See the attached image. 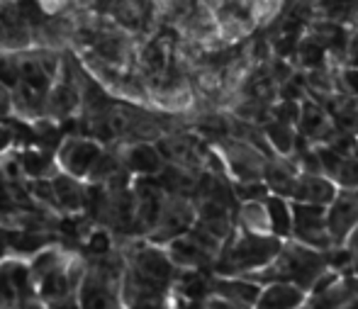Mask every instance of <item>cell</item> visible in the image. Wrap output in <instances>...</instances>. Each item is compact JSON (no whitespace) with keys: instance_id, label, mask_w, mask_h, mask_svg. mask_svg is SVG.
<instances>
[{"instance_id":"obj_15","label":"cell","mask_w":358,"mask_h":309,"mask_svg":"<svg viewBox=\"0 0 358 309\" xmlns=\"http://www.w3.org/2000/svg\"><path fill=\"white\" fill-rule=\"evenodd\" d=\"M95 146L90 144H78L71 149V159H69V164H71V168L76 171V173H83L85 168H88V164L95 159Z\"/></svg>"},{"instance_id":"obj_17","label":"cell","mask_w":358,"mask_h":309,"mask_svg":"<svg viewBox=\"0 0 358 309\" xmlns=\"http://www.w3.org/2000/svg\"><path fill=\"white\" fill-rule=\"evenodd\" d=\"M57 187H59V197H62L64 205H78L80 202V190L69 178L59 180Z\"/></svg>"},{"instance_id":"obj_7","label":"cell","mask_w":358,"mask_h":309,"mask_svg":"<svg viewBox=\"0 0 358 309\" xmlns=\"http://www.w3.org/2000/svg\"><path fill=\"white\" fill-rule=\"evenodd\" d=\"M297 122H300V131H302V136H305V141H324V144H329V141L339 134V131L334 129V124H331L327 110L322 108V105L312 103V100L300 105V117H297Z\"/></svg>"},{"instance_id":"obj_21","label":"cell","mask_w":358,"mask_h":309,"mask_svg":"<svg viewBox=\"0 0 358 309\" xmlns=\"http://www.w3.org/2000/svg\"><path fill=\"white\" fill-rule=\"evenodd\" d=\"M205 309H254V307H244V305H236V302H229V300H222V297H210L205 302Z\"/></svg>"},{"instance_id":"obj_3","label":"cell","mask_w":358,"mask_h":309,"mask_svg":"<svg viewBox=\"0 0 358 309\" xmlns=\"http://www.w3.org/2000/svg\"><path fill=\"white\" fill-rule=\"evenodd\" d=\"M173 278V266L159 251H142L127 282L132 309H166V290Z\"/></svg>"},{"instance_id":"obj_19","label":"cell","mask_w":358,"mask_h":309,"mask_svg":"<svg viewBox=\"0 0 358 309\" xmlns=\"http://www.w3.org/2000/svg\"><path fill=\"white\" fill-rule=\"evenodd\" d=\"M22 78L27 80L29 85H34V88H44L47 85V78H44L42 69H37L34 64H27L22 69Z\"/></svg>"},{"instance_id":"obj_4","label":"cell","mask_w":358,"mask_h":309,"mask_svg":"<svg viewBox=\"0 0 358 309\" xmlns=\"http://www.w3.org/2000/svg\"><path fill=\"white\" fill-rule=\"evenodd\" d=\"M290 215H292L290 236L297 244L317 248V251H329L331 239H329V231H327V207L295 202L290 207Z\"/></svg>"},{"instance_id":"obj_8","label":"cell","mask_w":358,"mask_h":309,"mask_svg":"<svg viewBox=\"0 0 358 309\" xmlns=\"http://www.w3.org/2000/svg\"><path fill=\"white\" fill-rule=\"evenodd\" d=\"M307 302V292L287 282H266L261 285L259 300L254 309H302Z\"/></svg>"},{"instance_id":"obj_25","label":"cell","mask_w":358,"mask_h":309,"mask_svg":"<svg viewBox=\"0 0 358 309\" xmlns=\"http://www.w3.org/2000/svg\"><path fill=\"white\" fill-rule=\"evenodd\" d=\"M5 141H8V139H5V131H3V129H0V146H3V144H5Z\"/></svg>"},{"instance_id":"obj_20","label":"cell","mask_w":358,"mask_h":309,"mask_svg":"<svg viewBox=\"0 0 358 309\" xmlns=\"http://www.w3.org/2000/svg\"><path fill=\"white\" fill-rule=\"evenodd\" d=\"M346 59H349L351 69H358V32L351 34V39H346V49H344Z\"/></svg>"},{"instance_id":"obj_2","label":"cell","mask_w":358,"mask_h":309,"mask_svg":"<svg viewBox=\"0 0 358 309\" xmlns=\"http://www.w3.org/2000/svg\"><path fill=\"white\" fill-rule=\"evenodd\" d=\"M327 271H329L327 251H317V248L297 244V241H290V244L283 241L278 256L266 268H261L259 273H254L249 280L259 282V285H266V282H287V285H295L300 290L310 292Z\"/></svg>"},{"instance_id":"obj_13","label":"cell","mask_w":358,"mask_h":309,"mask_svg":"<svg viewBox=\"0 0 358 309\" xmlns=\"http://www.w3.org/2000/svg\"><path fill=\"white\" fill-rule=\"evenodd\" d=\"M300 57L307 69L315 71V69H322V62H324L327 52H324V47H320V44L315 42V39L307 37L305 42L300 44Z\"/></svg>"},{"instance_id":"obj_1","label":"cell","mask_w":358,"mask_h":309,"mask_svg":"<svg viewBox=\"0 0 358 309\" xmlns=\"http://www.w3.org/2000/svg\"><path fill=\"white\" fill-rule=\"evenodd\" d=\"M280 246L283 239L278 236L241 229L222 244L213 271L220 278H251L278 256Z\"/></svg>"},{"instance_id":"obj_22","label":"cell","mask_w":358,"mask_h":309,"mask_svg":"<svg viewBox=\"0 0 358 309\" xmlns=\"http://www.w3.org/2000/svg\"><path fill=\"white\" fill-rule=\"evenodd\" d=\"M44 166H47V161H44L42 156H37V154H27V156H24V168H27L29 173H39Z\"/></svg>"},{"instance_id":"obj_24","label":"cell","mask_w":358,"mask_h":309,"mask_svg":"<svg viewBox=\"0 0 358 309\" xmlns=\"http://www.w3.org/2000/svg\"><path fill=\"white\" fill-rule=\"evenodd\" d=\"M344 309H358V297H356V300H354V302H349V305H346Z\"/></svg>"},{"instance_id":"obj_14","label":"cell","mask_w":358,"mask_h":309,"mask_svg":"<svg viewBox=\"0 0 358 309\" xmlns=\"http://www.w3.org/2000/svg\"><path fill=\"white\" fill-rule=\"evenodd\" d=\"M132 166L142 173H154L159 171V154L149 146H139L132 151Z\"/></svg>"},{"instance_id":"obj_5","label":"cell","mask_w":358,"mask_h":309,"mask_svg":"<svg viewBox=\"0 0 358 309\" xmlns=\"http://www.w3.org/2000/svg\"><path fill=\"white\" fill-rule=\"evenodd\" d=\"M327 207V231L331 248L344 246L346 236L358 227V192H341Z\"/></svg>"},{"instance_id":"obj_18","label":"cell","mask_w":358,"mask_h":309,"mask_svg":"<svg viewBox=\"0 0 358 309\" xmlns=\"http://www.w3.org/2000/svg\"><path fill=\"white\" fill-rule=\"evenodd\" d=\"M344 248L349 251V256H351V273L358 278V227L354 231H351L349 236H346V241H344Z\"/></svg>"},{"instance_id":"obj_12","label":"cell","mask_w":358,"mask_h":309,"mask_svg":"<svg viewBox=\"0 0 358 309\" xmlns=\"http://www.w3.org/2000/svg\"><path fill=\"white\" fill-rule=\"evenodd\" d=\"M117 302H115L113 292H108L103 285H85L83 290V309H115Z\"/></svg>"},{"instance_id":"obj_11","label":"cell","mask_w":358,"mask_h":309,"mask_svg":"<svg viewBox=\"0 0 358 309\" xmlns=\"http://www.w3.org/2000/svg\"><path fill=\"white\" fill-rule=\"evenodd\" d=\"M264 210L268 217V231L278 239H287L292 231V215L290 205L285 202V197L280 195H268L264 200Z\"/></svg>"},{"instance_id":"obj_16","label":"cell","mask_w":358,"mask_h":309,"mask_svg":"<svg viewBox=\"0 0 358 309\" xmlns=\"http://www.w3.org/2000/svg\"><path fill=\"white\" fill-rule=\"evenodd\" d=\"M66 292V280L62 273H47L44 278V295L47 297H59Z\"/></svg>"},{"instance_id":"obj_9","label":"cell","mask_w":358,"mask_h":309,"mask_svg":"<svg viewBox=\"0 0 358 309\" xmlns=\"http://www.w3.org/2000/svg\"><path fill=\"white\" fill-rule=\"evenodd\" d=\"M261 285L249 278H220L215 275L213 280V295L222 297V300L236 302V305L244 307H254L259 300Z\"/></svg>"},{"instance_id":"obj_26","label":"cell","mask_w":358,"mask_h":309,"mask_svg":"<svg viewBox=\"0 0 358 309\" xmlns=\"http://www.w3.org/2000/svg\"><path fill=\"white\" fill-rule=\"evenodd\" d=\"M59 309H76V307H59Z\"/></svg>"},{"instance_id":"obj_27","label":"cell","mask_w":358,"mask_h":309,"mask_svg":"<svg viewBox=\"0 0 358 309\" xmlns=\"http://www.w3.org/2000/svg\"><path fill=\"white\" fill-rule=\"evenodd\" d=\"M302 309H305V307H302Z\"/></svg>"},{"instance_id":"obj_10","label":"cell","mask_w":358,"mask_h":309,"mask_svg":"<svg viewBox=\"0 0 358 309\" xmlns=\"http://www.w3.org/2000/svg\"><path fill=\"white\" fill-rule=\"evenodd\" d=\"M193 224V210L188 202L176 200L171 207L161 210L159 220H156V239H169V236L185 234Z\"/></svg>"},{"instance_id":"obj_6","label":"cell","mask_w":358,"mask_h":309,"mask_svg":"<svg viewBox=\"0 0 358 309\" xmlns=\"http://www.w3.org/2000/svg\"><path fill=\"white\" fill-rule=\"evenodd\" d=\"M290 197L295 202H305V205L327 207L336 197V185H334V180H329L327 175L297 173Z\"/></svg>"},{"instance_id":"obj_23","label":"cell","mask_w":358,"mask_h":309,"mask_svg":"<svg viewBox=\"0 0 358 309\" xmlns=\"http://www.w3.org/2000/svg\"><path fill=\"white\" fill-rule=\"evenodd\" d=\"M73 105V98L66 93V90H59L57 93V110H62V113H66L69 108Z\"/></svg>"}]
</instances>
